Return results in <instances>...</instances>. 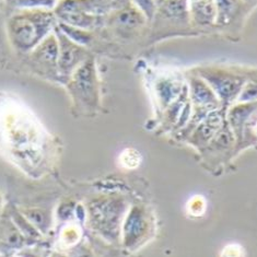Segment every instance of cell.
I'll return each instance as SVG.
<instances>
[{"label":"cell","mask_w":257,"mask_h":257,"mask_svg":"<svg viewBox=\"0 0 257 257\" xmlns=\"http://www.w3.org/2000/svg\"><path fill=\"white\" fill-rule=\"evenodd\" d=\"M136 2L139 5V7H142L147 15L151 16V14L155 10L154 2L152 0H136Z\"/></svg>","instance_id":"cell-4"},{"label":"cell","mask_w":257,"mask_h":257,"mask_svg":"<svg viewBox=\"0 0 257 257\" xmlns=\"http://www.w3.org/2000/svg\"><path fill=\"white\" fill-rule=\"evenodd\" d=\"M80 48L79 47H75L73 45H68L65 50L63 51V63L68 65L69 63L72 64L75 62L76 56H79L80 54Z\"/></svg>","instance_id":"cell-3"},{"label":"cell","mask_w":257,"mask_h":257,"mask_svg":"<svg viewBox=\"0 0 257 257\" xmlns=\"http://www.w3.org/2000/svg\"><path fill=\"white\" fill-rule=\"evenodd\" d=\"M140 20H142V18L135 11L121 12L118 18L119 24L125 28H136L140 23Z\"/></svg>","instance_id":"cell-1"},{"label":"cell","mask_w":257,"mask_h":257,"mask_svg":"<svg viewBox=\"0 0 257 257\" xmlns=\"http://www.w3.org/2000/svg\"><path fill=\"white\" fill-rule=\"evenodd\" d=\"M120 160H121V163L125 165V168L134 169L138 167L140 161H142V158H140V155L137 151L128 149L124 152L123 155H121Z\"/></svg>","instance_id":"cell-2"}]
</instances>
